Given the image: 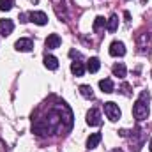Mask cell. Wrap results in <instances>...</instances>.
<instances>
[{"instance_id":"10","label":"cell","mask_w":152,"mask_h":152,"mask_svg":"<svg viewBox=\"0 0 152 152\" xmlns=\"http://www.w3.org/2000/svg\"><path fill=\"white\" fill-rule=\"evenodd\" d=\"M101 140H103L101 133H94V134H90V136L87 138V149H88V151H90V149H96V147L101 143Z\"/></svg>"},{"instance_id":"17","label":"cell","mask_w":152,"mask_h":152,"mask_svg":"<svg viewBox=\"0 0 152 152\" xmlns=\"http://www.w3.org/2000/svg\"><path fill=\"white\" fill-rule=\"evenodd\" d=\"M80 94L83 97H87V99H92L94 97V92H92V87L90 85H81L80 87Z\"/></svg>"},{"instance_id":"22","label":"cell","mask_w":152,"mask_h":152,"mask_svg":"<svg viewBox=\"0 0 152 152\" xmlns=\"http://www.w3.org/2000/svg\"><path fill=\"white\" fill-rule=\"evenodd\" d=\"M149 151L152 152V138H151V147H149Z\"/></svg>"},{"instance_id":"9","label":"cell","mask_w":152,"mask_h":152,"mask_svg":"<svg viewBox=\"0 0 152 152\" xmlns=\"http://www.w3.org/2000/svg\"><path fill=\"white\" fill-rule=\"evenodd\" d=\"M87 124H88V126H101V113H99L96 108H92V110L87 113Z\"/></svg>"},{"instance_id":"1","label":"cell","mask_w":152,"mask_h":152,"mask_svg":"<svg viewBox=\"0 0 152 152\" xmlns=\"http://www.w3.org/2000/svg\"><path fill=\"white\" fill-rule=\"evenodd\" d=\"M67 122L73 126V113L69 110V106L66 103H60L55 108H50L48 113L44 115L42 118H37L32 126V131L37 136H44V134H53L57 131H60L62 122Z\"/></svg>"},{"instance_id":"3","label":"cell","mask_w":152,"mask_h":152,"mask_svg":"<svg viewBox=\"0 0 152 152\" xmlns=\"http://www.w3.org/2000/svg\"><path fill=\"white\" fill-rule=\"evenodd\" d=\"M104 113H106V117H108L112 122H115V120L120 118V108H118L115 103L108 101V103H104Z\"/></svg>"},{"instance_id":"16","label":"cell","mask_w":152,"mask_h":152,"mask_svg":"<svg viewBox=\"0 0 152 152\" xmlns=\"http://www.w3.org/2000/svg\"><path fill=\"white\" fill-rule=\"evenodd\" d=\"M126 73H127V71H126V66H124L122 62H118V64H115V66H113V75L115 76L124 78V76H126Z\"/></svg>"},{"instance_id":"21","label":"cell","mask_w":152,"mask_h":152,"mask_svg":"<svg viewBox=\"0 0 152 152\" xmlns=\"http://www.w3.org/2000/svg\"><path fill=\"white\" fill-rule=\"evenodd\" d=\"M110 152H124V151H120V149H113V151H110Z\"/></svg>"},{"instance_id":"20","label":"cell","mask_w":152,"mask_h":152,"mask_svg":"<svg viewBox=\"0 0 152 152\" xmlns=\"http://www.w3.org/2000/svg\"><path fill=\"white\" fill-rule=\"evenodd\" d=\"M20 21H21V23H27V21H30V20H28V14L21 12V14H20Z\"/></svg>"},{"instance_id":"12","label":"cell","mask_w":152,"mask_h":152,"mask_svg":"<svg viewBox=\"0 0 152 152\" xmlns=\"http://www.w3.org/2000/svg\"><path fill=\"white\" fill-rule=\"evenodd\" d=\"M99 88H101L104 94H112V92L115 90V85H113V81H112L110 78H104V80L99 81Z\"/></svg>"},{"instance_id":"14","label":"cell","mask_w":152,"mask_h":152,"mask_svg":"<svg viewBox=\"0 0 152 152\" xmlns=\"http://www.w3.org/2000/svg\"><path fill=\"white\" fill-rule=\"evenodd\" d=\"M117 27H118V18H117V14H112L110 20L106 21V30H108V32H115Z\"/></svg>"},{"instance_id":"13","label":"cell","mask_w":152,"mask_h":152,"mask_svg":"<svg viewBox=\"0 0 152 152\" xmlns=\"http://www.w3.org/2000/svg\"><path fill=\"white\" fill-rule=\"evenodd\" d=\"M71 73L75 76H83L85 75V66H83V62H73L71 64Z\"/></svg>"},{"instance_id":"19","label":"cell","mask_w":152,"mask_h":152,"mask_svg":"<svg viewBox=\"0 0 152 152\" xmlns=\"http://www.w3.org/2000/svg\"><path fill=\"white\" fill-rule=\"evenodd\" d=\"M12 0H0V11H11L12 9Z\"/></svg>"},{"instance_id":"8","label":"cell","mask_w":152,"mask_h":152,"mask_svg":"<svg viewBox=\"0 0 152 152\" xmlns=\"http://www.w3.org/2000/svg\"><path fill=\"white\" fill-rule=\"evenodd\" d=\"M12 30H14V23H12V20H0V36L7 37Z\"/></svg>"},{"instance_id":"15","label":"cell","mask_w":152,"mask_h":152,"mask_svg":"<svg viewBox=\"0 0 152 152\" xmlns=\"http://www.w3.org/2000/svg\"><path fill=\"white\" fill-rule=\"evenodd\" d=\"M99 67H101V62H99V58H96V57H92V58L88 60V64H87V69H88L90 73H97Z\"/></svg>"},{"instance_id":"11","label":"cell","mask_w":152,"mask_h":152,"mask_svg":"<svg viewBox=\"0 0 152 152\" xmlns=\"http://www.w3.org/2000/svg\"><path fill=\"white\" fill-rule=\"evenodd\" d=\"M44 67L50 69V71L58 69V60H57V57H53V55H44Z\"/></svg>"},{"instance_id":"6","label":"cell","mask_w":152,"mask_h":152,"mask_svg":"<svg viewBox=\"0 0 152 152\" xmlns=\"http://www.w3.org/2000/svg\"><path fill=\"white\" fill-rule=\"evenodd\" d=\"M14 48H16L18 51H30V50L34 48V42H32V39L23 37V39H18V41L14 42Z\"/></svg>"},{"instance_id":"2","label":"cell","mask_w":152,"mask_h":152,"mask_svg":"<svg viewBox=\"0 0 152 152\" xmlns=\"http://www.w3.org/2000/svg\"><path fill=\"white\" fill-rule=\"evenodd\" d=\"M147 103H149V92L143 90L142 96H140V99L133 106V115H134L136 120H145L149 117V104Z\"/></svg>"},{"instance_id":"18","label":"cell","mask_w":152,"mask_h":152,"mask_svg":"<svg viewBox=\"0 0 152 152\" xmlns=\"http://www.w3.org/2000/svg\"><path fill=\"white\" fill-rule=\"evenodd\" d=\"M104 25H106V20H104L103 16H97V18L94 20V25H92V30H94V32H97V30H99L101 27H104Z\"/></svg>"},{"instance_id":"7","label":"cell","mask_w":152,"mask_h":152,"mask_svg":"<svg viewBox=\"0 0 152 152\" xmlns=\"http://www.w3.org/2000/svg\"><path fill=\"white\" fill-rule=\"evenodd\" d=\"M60 42H62V39L58 34H50L46 41H44V46L48 48V50H55V48H58L60 46Z\"/></svg>"},{"instance_id":"4","label":"cell","mask_w":152,"mask_h":152,"mask_svg":"<svg viewBox=\"0 0 152 152\" xmlns=\"http://www.w3.org/2000/svg\"><path fill=\"white\" fill-rule=\"evenodd\" d=\"M110 55L112 57H124L126 55V46L120 41H113L110 44Z\"/></svg>"},{"instance_id":"5","label":"cell","mask_w":152,"mask_h":152,"mask_svg":"<svg viewBox=\"0 0 152 152\" xmlns=\"http://www.w3.org/2000/svg\"><path fill=\"white\" fill-rule=\"evenodd\" d=\"M28 18H30V21H34L36 25H46V23H48V16H46L42 11H32V12H28Z\"/></svg>"}]
</instances>
